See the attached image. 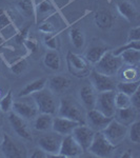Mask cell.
I'll return each instance as SVG.
<instances>
[{
    "label": "cell",
    "mask_w": 140,
    "mask_h": 158,
    "mask_svg": "<svg viewBox=\"0 0 140 158\" xmlns=\"http://www.w3.org/2000/svg\"><path fill=\"white\" fill-rule=\"evenodd\" d=\"M58 116L72 119L79 123L85 122V110L80 103L71 97H64L60 100L58 108Z\"/></svg>",
    "instance_id": "obj_1"
},
{
    "label": "cell",
    "mask_w": 140,
    "mask_h": 158,
    "mask_svg": "<svg viewBox=\"0 0 140 158\" xmlns=\"http://www.w3.org/2000/svg\"><path fill=\"white\" fill-rule=\"evenodd\" d=\"M32 98L36 104L39 113H47L54 115L57 112V102H56L55 94L50 91V89L42 90L32 94Z\"/></svg>",
    "instance_id": "obj_2"
},
{
    "label": "cell",
    "mask_w": 140,
    "mask_h": 158,
    "mask_svg": "<svg viewBox=\"0 0 140 158\" xmlns=\"http://www.w3.org/2000/svg\"><path fill=\"white\" fill-rule=\"evenodd\" d=\"M123 67L122 60L119 56H115L112 51H108L101 59L95 63V69L97 72L108 76H115L119 73V70Z\"/></svg>",
    "instance_id": "obj_3"
},
{
    "label": "cell",
    "mask_w": 140,
    "mask_h": 158,
    "mask_svg": "<svg viewBox=\"0 0 140 158\" xmlns=\"http://www.w3.org/2000/svg\"><path fill=\"white\" fill-rule=\"evenodd\" d=\"M67 64L68 72L78 78L85 77L92 71L90 62L83 56L75 54L71 51H68L67 54Z\"/></svg>",
    "instance_id": "obj_4"
},
{
    "label": "cell",
    "mask_w": 140,
    "mask_h": 158,
    "mask_svg": "<svg viewBox=\"0 0 140 158\" xmlns=\"http://www.w3.org/2000/svg\"><path fill=\"white\" fill-rule=\"evenodd\" d=\"M117 146L113 144L106 138L101 131L95 132L94 138L92 140L91 146L89 147L88 151L98 157H108L113 152H115Z\"/></svg>",
    "instance_id": "obj_5"
},
{
    "label": "cell",
    "mask_w": 140,
    "mask_h": 158,
    "mask_svg": "<svg viewBox=\"0 0 140 158\" xmlns=\"http://www.w3.org/2000/svg\"><path fill=\"white\" fill-rule=\"evenodd\" d=\"M115 90L113 91H105L100 92L97 94V99H96L95 109L100 111L108 117H113L116 112L115 106Z\"/></svg>",
    "instance_id": "obj_6"
},
{
    "label": "cell",
    "mask_w": 140,
    "mask_h": 158,
    "mask_svg": "<svg viewBox=\"0 0 140 158\" xmlns=\"http://www.w3.org/2000/svg\"><path fill=\"white\" fill-rule=\"evenodd\" d=\"M62 137V135L53 131V133H47L38 139V147L49 154V157L58 156Z\"/></svg>",
    "instance_id": "obj_7"
},
{
    "label": "cell",
    "mask_w": 140,
    "mask_h": 158,
    "mask_svg": "<svg viewBox=\"0 0 140 158\" xmlns=\"http://www.w3.org/2000/svg\"><path fill=\"white\" fill-rule=\"evenodd\" d=\"M90 80H91V85L95 89L96 92L100 93V92H105V91H113L116 90V85L117 82L115 79L113 78V76H108L97 72L96 70H92L90 72Z\"/></svg>",
    "instance_id": "obj_8"
},
{
    "label": "cell",
    "mask_w": 140,
    "mask_h": 158,
    "mask_svg": "<svg viewBox=\"0 0 140 158\" xmlns=\"http://www.w3.org/2000/svg\"><path fill=\"white\" fill-rule=\"evenodd\" d=\"M101 132L112 143L117 146V144H119L122 140L126 138V134H128V127L120 123L116 119L113 118L110 123Z\"/></svg>",
    "instance_id": "obj_9"
},
{
    "label": "cell",
    "mask_w": 140,
    "mask_h": 158,
    "mask_svg": "<svg viewBox=\"0 0 140 158\" xmlns=\"http://www.w3.org/2000/svg\"><path fill=\"white\" fill-rule=\"evenodd\" d=\"M3 156L7 158H22L27 157V150L22 144L12 139L7 134H3L2 142L0 144Z\"/></svg>",
    "instance_id": "obj_10"
},
{
    "label": "cell",
    "mask_w": 140,
    "mask_h": 158,
    "mask_svg": "<svg viewBox=\"0 0 140 158\" xmlns=\"http://www.w3.org/2000/svg\"><path fill=\"white\" fill-rule=\"evenodd\" d=\"M84 152L83 149L80 147V144L75 140V138L72 136V134L65 135L62 137L61 146L58 156L60 157H78L82 155Z\"/></svg>",
    "instance_id": "obj_11"
},
{
    "label": "cell",
    "mask_w": 140,
    "mask_h": 158,
    "mask_svg": "<svg viewBox=\"0 0 140 158\" xmlns=\"http://www.w3.org/2000/svg\"><path fill=\"white\" fill-rule=\"evenodd\" d=\"M113 119V117H108L104 114L98 111L97 109H93L86 112L85 114V121L88 126L95 132L102 131Z\"/></svg>",
    "instance_id": "obj_12"
},
{
    "label": "cell",
    "mask_w": 140,
    "mask_h": 158,
    "mask_svg": "<svg viewBox=\"0 0 140 158\" xmlns=\"http://www.w3.org/2000/svg\"><path fill=\"white\" fill-rule=\"evenodd\" d=\"M72 136L75 138L76 141L80 144V147L83 149V151H88L89 147L91 146L92 140L94 138L95 131L92 130L90 127L84 123H80L73 130Z\"/></svg>",
    "instance_id": "obj_13"
},
{
    "label": "cell",
    "mask_w": 140,
    "mask_h": 158,
    "mask_svg": "<svg viewBox=\"0 0 140 158\" xmlns=\"http://www.w3.org/2000/svg\"><path fill=\"white\" fill-rule=\"evenodd\" d=\"M9 121L11 123L13 130L15 131V133L18 135L19 137H21L22 139L27 140V141H32L33 140L32 132H31V130L24 118L17 115L15 112H10Z\"/></svg>",
    "instance_id": "obj_14"
},
{
    "label": "cell",
    "mask_w": 140,
    "mask_h": 158,
    "mask_svg": "<svg viewBox=\"0 0 140 158\" xmlns=\"http://www.w3.org/2000/svg\"><path fill=\"white\" fill-rule=\"evenodd\" d=\"M12 110L17 115H19L24 119H34L38 115V113H39L34 100H33V102H31L29 100L14 101Z\"/></svg>",
    "instance_id": "obj_15"
},
{
    "label": "cell",
    "mask_w": 140,
    "mask_h": 158,
    "mask_svg": "<svg viewBox=\"0 0 140 158\" xmlns=\"http://www.w3.org/2000/svg\"><path fill=\"white\" fill-rule=\"evenodd\" d=\"M79 99L80 104L86 112L95 109L96 99H97V92L91 85H85L81 86L79 90Z\"/></svg>",
    "instance_id": "obj_16"
},
{
    "label": "cell",
    "mask_w": 140,
    "mask_h": 158,
    "mask_svg": "<svg viewBox=\"0 0 140 158\" xmlns=\"http://www.w3.org/2000/svg\"><path fill=\"white\" fill-rule=\"evenodd\" d=\"M80 124L79 122L72 120V119L65 118V117H61V116H57L53 118V126H52V130L56 133L62 135V136H65V135H68L73 132V130L76 128V127Z\"/></svg>",
    "instance_id": "obj_17"
},
{
    "label": "cell",
    "mask_w": 140,
    "mask_h": 158,
    "mask_svg": "<svg viewBox=\"0 0 140 158\" xmlns=\"http://www.w3.org/2000/svg\"><path fill=\"white\" fill-rule=\"evenodd\" d=\"M117 10L123 18L129 21H134L138 17V10L136 4L131 0H120L117 2Z\"/></svg>",
    "instance_id": "obj_18"
},
{
    "label": "cell",
    "mask_w": 140,
    "mask_h": 158,
    "mask_svg": "<svg viewBox=\"0 0 140 158\" xmlns=\"http://www.w3.org/2000/svg\"><path fill=\"white\" fill-rule=\"evenodd\" d=\"M71 80L64 75H55L49 80V89L55 95H61L70 88Z\"/></svg>",
    "instance_id": "obj_19"
},
{
    "label": "cell",
    "mask_w": 140,
    "mask_h": 158,
    "mask_svg": "<svg viewBox=\"0 0 140 158\" xmlns=\"http://www.w3.org/2000/svg\"><path fill=\"white\" fill-rule=\"evenodd\" d=\"M137 112L138 111L132 106L122 109H116L115 115H114L115 118L114 119H116L117 121L124 124V126L129 127L135 120H137Z\"/></svg>",
    "instance_id": "obj_20"
},
{
    "label": "cell",
    "mask_w": 140,
    "mask_h": 158,
    "mask_svg": "<svg viewBox=\"0 0 140 158\" xmlns=\"http://www.w3.org/2000/svg\"><path fill=\"white\" fill-rule=\"evenodd\" d=\"M94 21L100 30H109L114 24V16L108 10H101L95 14Z\"/></svg>",
    "instance_id": "obj_21"
},
{
    "label": "cell",
    "mask_w": 140,
    "mask_h": 158,
    "mask_svg": "<svg viewBox=\"0 0 140 158\" xmlns=\"http://www.w3.org/2000/svg\"><path fill=\"white\" fill-rule=\"evenodd\" d=\"M53 115L47 113H38V115L35 117L34 127L37 131L40 132H47L52 130L53 126Z\"/></svg>",
    "instance_id": "obj_22"
},
{
    "label": "cell",
    "mask_w": 140,
    "mask_h": 158,
    "mask_svg": "<svg viewBox=\"0 0 140 158\" xmlns=\"http://www.w3.org/2000/svg\"><path fill=\"white\" fill-rule=\"evenodd\" d=\"M47 82V78H40V79H37V80H34V81H32V82L27 83V85L19 92L18 97L19 98L27 97V96L32 95V94L36 93V92L40 91V90H42V89L45 88Z\"/></svg>",
    "instance_id": "obj_23"
},
{
    "label": "cell",
    "mask_w": 140,
    "mask_h": 158,
    "mask_svg": "<svg viewBox=\"0 0 140 158\" xmlns=\"http://www.w3.org/2000/svg\"><path fill=\"white\" fill-rule=\"evenodd\" d=\"M109 51V48L105 45H93L86 51L84 58L92 64L97 63L101 57Z\"/></svg>",
    "instance_id": "obj_24"
},
{
    "label": "cell",
    "mask_w": 140,
    "mask_h": 158,
    "mask_svg": "<svg viewBox=\"0 0 140 158\" xmlns=\"http://www.w3.org/2000/svg\"><path fill=\"white\" fill-rule=\"evenodd\" d=\"M43 62L47 68L52 71H58L61 68V58L56 51L51 50L45 53L43 57Z\"/></svg>",
    "instance_id": "obj_25"
},
{
    "label": "cell",
    "mask_w": 140,
    "mask_h": 158,
    "mask_svg": "<svg viewBox=\"0 0 140 158\" xmlns=\"http://www.w3.org/2000/svg\"><path fill=\"white\" fill-rule=\"evenodd\" d=\"M119 57L121 58L122 63L126 65H133V67H138L140 61V51L139 50H128L122 52Z\"/></svg>",
    "instance_id": "obj_26"
},
{
    "label": "cell",
    "mask_w": 140,
    "mask_h": 158,
    "mask_svg": "<svg viewBox=\"0 0 140 158\" xmlns=\"http://www.w3.org/2000/svg\"><path fill=\"white\" fill-rule=\"evenodd\" d=\"M70 38L73 47L77 50H80L84 47L85 43V36L83 31L79 27H73L70 31Z\"/></svg>",
    "instance_id": "obj_27"
},
{
    "label": "cell",
    "mask_w": 140,
    "mask_h": 158,
    "mask_svg": "<svg viewBox=\"0 0 140 158\" xmlns=\"http://www.w3.org/2000/svg\"><path fill=\"white\" fill-rule=\"evenodd\" d=\"M119 78L121 81H136L139 80V72L137 67H133V65H126V67H122L119 70Z\"/></svg>",
    "instance_id": "obj_28"
},
{
    "label": "cell",
    "mask_w": 140,
    "mask_h": 158,
    "mask_svg": "<svg viewBox=\"0 0 140 158\" xmlns=\"http://www.w3.org/2000/svg\"><path fill=\"white\" fill-rule=\"evenodd\" d=\"M140 81H120L116 85V90L118 92L126 94L129 96H132L137 90H139Z\"/></svg>",
    "instance_id": "obj_29"
},
{
    "label": "cell",
    "mask_w": 140,
    "mask_h": 158,
    "mask_svg": "<svg viewBox=\"0 0 140 158\" xmlns=\"http://www.w3.org/2000/svg\"><path fill=\"white\" fill-rule=\"evenodd\" d=\"M17 10L25 17H35V6L33 0H19L16 4Z\"/></svg>",
    "instance_id": "obj_30"
},
{
    "label": "cell",
    "mask_w": 140,
    "mask_h": 158,
    "mask_svg": "<svg viewBox=\"0 0 140 158\" xmlns=\"http://www.w3.org/2000/svg\"><path fill=\"white\" fill-rule=\"evenodd\" d=\"M54 6H53L51 0H43L38 6L35 7V14L38 17H42L45 15H51L54 12Z\"/></svg>",
    "instance_id": "obj_31"
},
{
    "label": "cell",
    "mask_w": 140,
    "mask_h": 158,
    "mask_svg": "<svg viewBox=\"0 0 140 158\" xmlns=\"http://www.w3.org/2000/svg\"><path fill=\"white\" fill-rule=\"evenodd\" d=\"M130 129H128L129 138L132 142L138 144L140 142V122L138 120H135L133 123L130 124Z\"/></svg>",
    "instance_id": "obj_32"
},
{
    "label": "cell",
    "mask_w": 140,
    "mask_h": 158,
    "mask_svg": "<svg viewBox=\"0 0 140 158\" xmlns=\"http://www.w3.org/2000/svg\"><path fill=\"white\" fill-rule=\"evenodd\" d=\"M115 106L116 109H122L131 106V96L122 93V92H116L115 94Z\"/></svg>",
    "instance_id": "obj_33"
},
{
    "label": "cell",
    "mask_w": 140,
    "mask_h": 158,
    "mask_svg": "<svg viewBox=\"0 0 140 158\" xmlns=\"http://www.w3.org/2000/svg\"><path fill=\"white\" fill-rule=\"evenodd\" d=\"M43 43L47 49L54 51H57L60 47V40L57 35L45 34V36L43 37Z\"/></svg>",
    "instance_id": "obj_34"
},
{
    "label": "cell",
    "mask_w": 140,
    "mask_h": 158,
    "mask_svg": "<svg viewBox=\"0 0 140 158\" xmlns=\"http://www.w3.org/2000/svg\"><path fill=\"white\" fill-rule=\"evenodd\" d=\"M13 92L9 91L7 94L0 100V111L3 113H9L13 108Z\"/></svg>",
    "instance_id": "obj_35"
},
{
    "label": "cell",
    "mask_w": 140,
    "mask_h": 158,
    "mask_svg": "<svg viewBox=\"0 0 140 158\" xmlns=\"http://www.w3.org/2000/svg\"><path fill=\"white\" fill-rule=\"evenodd\" d=\"M13 21L12 12L6 9H0V31L6 29V27L11 25Z\"/></svg>",
    "instance_id": "obj_36"
},
{
    "label": "cell",
    "mask_w": 140,
    "mask_h": 158,
    "mask_svg": "<svg viewBox=\"0 0 140 158\" xmlns=\"http://www.w3.org/2000/svg\"><path fill=\"white\" fill-rule=\"evenodd\" d=\"M140 50V41H128V43H126L124 45H122V47L118 48L117 50L115 51H112V53H113L115 56H119L121 54L122 52H124V51H128V50Z\"/></svg>",
    "instance_id": "obj_37"
},
{
    "label": "cell",
    "mask_w": 140,
    "mask_h": 158,
    "mask_svg": "<svg viewBox=\"0 0 140 158\" xmlns=\"http://www.w3.org/2000/svg\"><path fill=\"white\" fill-rule=\"evenodd\" d=\"M29 31H30V27H29V25L22 27V29L20 30L19 32L14 36L15 42H16L18 45H22V44H23V42L27 39V38H29Z\"/></svg>",
    "instance_id": "obj_38"
},
{
    "label": "cell",
    "mask_w": 140,
    "mask_h": 158,
    "mask_svg": "<svg viewBox=\"0 0 140 158\" xmlns=\"http://www.w3.org/2000/svg\"><path fill=\"white\" fill-rule=\"evenodd\" d=\"M27 62L25 59H20L18 61L14 63V64L11 65V71L15 75H20L27 70Z\"/></svg>",
    "instance_id": "obj_39"
},
{
    "label": "cell",
    "mask_w": 140,
    "mask_h": 158,
    "mask_svg": "<svg viewBox=\"0 0 140 158\" xmlns=\"http://www.w3.org/2000/svg\"><path fill=\"white\" fill-rule=\"evenodd\" d=\"M40 32H42L43 34H53L56 32V27L55 25L50 21H44L43 23H41L38 27Z\"/></svg>",
    "instance_id": "obj_40"
},
{
    "label": "cell",
    "mask_w": 140,
    "mask_h": 158,
    "mask_svg": "<svg viewBox=\"0 0 140 158\" xmlns=\"http://www.w3.org/2000/svg\"><path fill=\"white\" fill-rule=\"evenodd\" d=\"M128 41H140V27H133L130 31Z\"/></svg>",
    "instance_id": "obj_41"
},
{
    "label": "cell",
    "mask_w": 140,
    "mask_h": 158,
    "mask_svg": "<svg viewBox=\"0 0 140 158\" xmlns=\"http://www.w3.org/2000/svg\"><path fill=\"white\" fill-rule=\"evenodd\" d=\"M24 47L27 48V50L30 51L31 53H35L38 50V43L35 39H32V38H27V40L23 42Z\"/></svg>",
    "instance_id": "obj_42"
},
{
    "label": "cell",
    "mask_w": 140,
    "mask_h": 158,
    "mask_svg": "<svg viewBox=\"0 0 140 158\" xmlns=\"http://www.w3.org/2000/svg\"><path fill=\"white\" fill-rule=\"evenodd\" d=\"M131 106L138 111L140 108V99H139V90H137L131 96Z\"/></svg>",
    "instance_id": "obj_43"
},
{
    "label": "cell",
    "mask_w": 140,
    "mask_h": 158,
    "mask_svg": "<svg viewBox=\"0 0 140 158\" xmlns=\"http://www.w3.org/2000/svg\"><path fill=\"white\" fill-rule=\"evenodd\" d=\"M31 157L32 158H47L49 157V154H47L43 150H41L39 148V149H35L33 153L31 154Z\"/></svg>",
    "instance_id": "obj_44"
},
{
    "label": "cell",
    "mask_w": 140,
    "mask_h": 158,
    "mask_svg": "<svg viewBox=\"0 0 140 158\" xmlns=\"http://www.w3.org/2000/svg\"><path fill=\"white\" fill-rule=\"evenodd\" d=\"M121 158H128V157H132V151H126V153H123V154L120 156Z\"/></svg>",
    "instance_id": "obj_45"
},
{
    "label": "cell",
    "mask_w": 140,
    "mask_h": 158,
    "mask_svg": "<svg viewBox=\"0 0 140 158\" xmlns=\"http://www.w3.org/2000/svg\"><path fill=\"white\" fill-rule=\"evenodd\" d=\"M2 43H3V38H2V36L0 35V45H1Z\"/></svg>",
    "instance_id": "obj_46"
},
{
    "label": "cell",
    "mask_w": 140,
    "mask_h": 158,
    "mask_svg": "<svg viewBox=\"0 0 140 158\" xmlns=\"http://www.w3.org/2000/svg\"><path fill=\"white\" fill-rule=\"evenodd\" d=\"M2 138H3V135H1V133H0V144L2 142Z\"/></svg>",
    "instance_id": "obj_47"
},
{
    "label": "cell",
    "mask_w": 140,
    "mask_h": 158,
    "mask_svg": "<svg viewBox=\"0 0 140 158\" xmlns=\"http://www.w3.org/2000/svg\"><path fill=\"white\" fill-rule=\"evenodd\" d=\"M0 94H1V92H0Z\"/></svg>",
    "instance_id": "obj_48"
}]
</instances>
